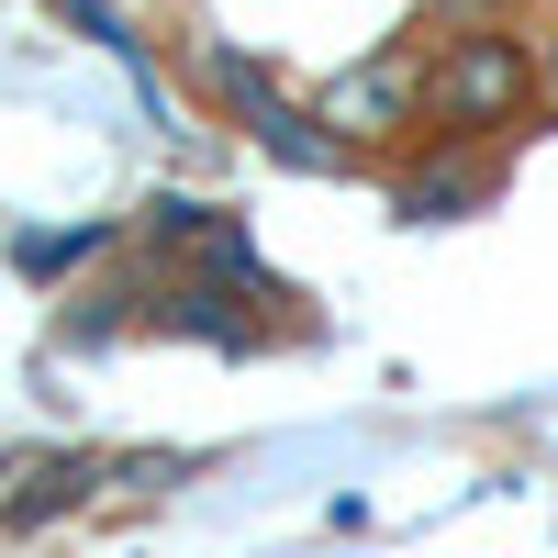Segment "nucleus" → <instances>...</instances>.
<instances>
[{"mask_svg": "<svg viewBox=\"0 0 558 558\" xmlns=\"http://www.w3.org/2000/svg\"><path fill=\"white\" fill-rule=\"evenodd\" d=\"M458 12H514V0H458Z\"/></svg>", "mask_w": 558, "mask_h": 558, "instance_id": "6e6552de", "label": "nucleus"}, {"mask_svg": "<svg viewBox=\"0 0 558 558\" xmlns=\"http://www.w3.org/2000/svg\"><path fill=\"white\" fill-rule=\"evenodd\" d=\"M547 101V57L502 23V12H470L458 34L425 45V134H458V146H502L525 134Z\"/></svg>", "mask_w": 558, "mask_h": 558, "instance_id": "f257e3e1", "label": "nucleus"}, {"mask_svg": "<svg viewBox=\"0 0 558 558\" xmlns=\"http://www.w3.org/2000/svg\"><path fill=\"white\" fill-rule=\"evenodd\" d=\"M68 257H101V223H78V235H34V246H23L34 279H45V268H68Z\"/></svg>", "mask_w": 558, "mask_h": 558, "instance_id": "423d86ee", "label": "nucleus"}, {"mask_svg": "<svg viewBox=\"0 0 558 558\" xmlns=\"http://www.w3.org/2000/svg\"><path fill=\"white\" fill-rule=\"evenodd\" d=\"M313 112L336 123L357 157H368V146H413V134H425V45H380L368 68L324 78V101H313Z\"/></svg>", "mask_w": 558, "mask_h": 558, "instance_id": "f03ea898", "label": "nucleus"}, {"mask_svg": "<svg viewBox=\"0 0 558 558\" xmlns=\"http://www.w3.org/2000/svg\"><path fill=\"white\" fill-rule=\"evenodd\" d=\"M492 146H458V134H425V157L402 168V223H458L492 202Z\"/></svg>", "mask_w": 558, "mask_h": 558, "instance_id": "20e7f679", "label": "nucleus"}, {"mask_svg": "<svg viewBox=\"0 0 558 558\" xmlns=\"http://www.w3.org/2000/svg\"><path fill=\"white\" fill-rule=\"evenodd\" d=\"M89 492H101V458H45V470H34V492H12V502H0V525H12V536H34L45 514H68V502H89Z\"/></svg>", "mask_w": 558, "mask_h": 558, "instance_id": "39448f33", "label": "nucleus"}, {"mask_svg": "<svg viewBox=\"0 0 558 558\" xmlns=\"http://www.w3.org/2000/svg\"><path fill=\"white\" fill-rule=\"evenodd\" d=\"M213 78H223V101H235V123L257 134V146L279 157V168H302V179H336V168H357V146L324 112H302V101H279V89L246 68V57H213Z\"/></svg>", "mask_w": 558, "mask_h": 558, "instance_id": "7ed1b4c3", "label": "nucleus"}, {"mask_svg": "<svg viewBox=\"0 0 558 558\" xmlns=\"http://www.w3.org/2000/svg\"><path fill=\"white\" fill-rule=\"evenodd\" d=\"M536 57H547V101H558V23H547V45H536Z\"/></svg>", "mask_w": 558, "mask_h": 558, "instance_id": "0eeeda50", "label": "nucleus"}]
</instances>
